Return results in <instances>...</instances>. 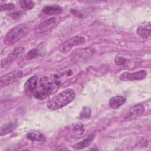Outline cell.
Listing matches in <instances>:
<instances>
[{"instance_id": "obj_17", "label": "cell", "mask_w": 151, "mask_h": 151, "mask_svg": "<svg viewBox=\"0 0 151 151\" xmlns=\"http://www.w3.org/2000/svg\"><path fill=\"white\" fill-rule=\"evenodd\" d=\"M94 52V49L91 48H86L84 49H79L75 50L74 53H76L75 57H86L91 56Z\"/></svg>"}, {"instance_id": "obj_15", "label": "cell", "mask_w": 151, "mask_h": 151, "mask_svg": "<svg viewBox=\"0 0 151 151\" xmlns=\"http://www.w3.org/2000/svg\"><path fill=\"white\" fill-rule=\"evenodd\" d=\"M137 34L143 39H147L150 37V24L147 26H141L137 29Z\"/></svg>"}, {"instance_id": "obj_8", "label": "cell", "mask_w": 151, "mask_h": 151, "mask_svg": "<svg viewBox=\"0 0 151 151\" xmlns=\"http://www.w3.org/2000/svg\"><path fill=\"white\" fill-rule=\"evenodd\" d=\"M146 71L143 70L134 73L124 72L120 74L119 78L122 81H135L143 80L146 77Z\"/></svg>"}, {"instance_id": "obj_10", "label": "cell", "mask_w": 151, "mask_h": 151, "mask_svg": "<svg viewBox=\"0 0 151 151\" xmlns=\"http://www.w3.org/2000/svg\"><path fill=\"white\" fill-rule=\"evenodd\" d=\"M38 87V76L34 75L29 78L24 84V90L27 94H33Z\"/></svg>"}, {"instance_id": "obj_24", "label": "cell", "mask_w": 151, "mask_h": 151, "mask_svg": "<svg viewBox=\"0 0 151 151\" xmlns=\"http://www.w3.org/2000/svg\"><path fill=\"white\" fill-rule=\"evenodd\" d=\"M22 13L20 11H16V12H14L11 14H10V15L12 17V18L16 19L18 18H19L21 15Z\"/></svg>"}, {"instance_id": "obj_21", "label": "cell", "mask_w": 151, "mask_h": 151, "mask_svg": "<svg viewBox=\"0 0 151 151\" xmlns=\"http://www.w3.org/2000/svg\"><path fill=\"white\" fill-rule=\"evenodd\" d=\"M15 6L14 4L12 3H8L5 4L4 5H2L1 6V11H11L12 10L15 8Z\"/></svg>"}, {"instance_id": "obj_23", "label": "cell", "mask_w": 151, "mask_h": 151, "mask_svg": "<svg viewBox=\"0 0 151 151\" xmlns=\"http://www.w3.org/2000/svg\"><path fill=\"white\" fill-rule=\"evenodd\" d=\"M126 63V59L122 56H117L115 58V63L117 65H123Z\"/></svg>"}, {"instance_id": "obj_16", "label": "cell", "mask_w": 151, "mask_h": 151, "mask_svg": "<svg viewBox=\"0 0 151 151\" xmlns=\"http://www.w3.org/2000/svg\"><path fill=\"white\" fill-rule=\"evenodd\" d=\"M94 139V135H90L80 142L74 145V147L76 149H82L88 147Z\"/></svg>"}, {"instance_id": "obj_12", "label": "cell", "mask_w": 151, "mask_h": 151, "mask_svg": "<svg viewBox=\"0 0 151 151\" xmlns=\"http://www.w3.org/2000/svg\"><path fill=\"white\" fill-rule=\"evenodd\" d=\"M18 126V123L16 121L10 122L2 126L0 128V136H2L12 132Z\"/></svg>"}, {"instance_id": "obj_9", "label": "cell", "mask_w": 151, "mask_h": 151, "mask_svg": "<svg viewBox=\"0 0 151 151\" xmlns=\"http://www.w3.org/2000/svg\"><path fill=\"white\" fill-rule=\"evenodd\" d=\"M145 111L144 106L141 104H136L131 107L124 116V120L130 121L140 116Z\"/></svg>"}, {"instance_id": "obj_3", "label": "cell", "mask_w": 151, "mask_h": 151, "mask_svg": "<svg viewBox=\"0 0 151 151\" xmlns=\"http://www.w3.org/2000/svg\"><path fill=\"white\" fill-rule=\"evenodd\" d=\"M54 85L52 81L48 77L44 76L41 78L39 87L33 95L38 100H44L52 93Z\"/></svg>"}, {"instance_id": "obj_5", "label": "cell", "mask_w": 151, "mask_h": 151, "mask_svg": "<svg viewBox=\"0 0 151 151\" xmlns=\"http://www.w3.org/2000/svg\"><path fill=\"white\" fill-rule=\"evenodd\" d=\"M86 42V39L83 36L77 35L63 42L59 47V51L61 53H67L74 46L83 44Z\"/></svg>"}, {"instance_id": "obj_20", "label": "cell", "mask_w": 151, "mask_h": 151, "mask_svg": "<svg viewBox=\"0 0 151 151\" xmlns=\"http://www.w3.org/2000/svg\"><path fill=\"white\" fill-rule=\"evenodd\" d=\"M73 130L77 134H82L84 132V127L81 123H75L73 125Z\"/></svg>"}, {"instance_id": "obj_14", "label": "cell", "mask_w": 151, "mask_h": 151, "mask_svg": "<svg viewBox=\"0 0 151 151\" xmlns=\"http://www.w3.org/2000/svg\"><path fill=\"white\" fill-rule=\"evenodd\" d=\"M126 101V99L121 96H117L110 99L109 105L113 109H116L123 105Z\"/></svg>"}, {"instance_id": "obj_22", "label": "cell", "mask_w": 151, "mask_h": 151, "mask_svg": "<svg viewBox=\"0 0 151 151\" xmlns=\"http://www.w3.org/2000/svg\"><path fill=\"white\" fill-rule=\"evenodd\" d=\"M38 55V50L36 48H34L29 51V52L27 54L26 58L28 60H29L37 57Z\"/></svg>"}, {"instance_id": "obj_7", "label": "cell", "mask_w": 151, "mask_h": 151, "mask_svg": "<svg viewBox=\"0 0 151 151\" xmlns=\"http://www.w3.org/2000/svg\"><path fill=\"white\" fill-rule=\"evenodd\" d=\"M57 19L52 17L44 20L37 25L34 28V32L37 34H44L50 31L55 25Z\"/></svg>"}, {"instance_id": "obj_1", "label": "cell", "mask_w": 151, "mask_h": 151, "mask_svg": "<svg viewBox=\"0 0 151 151\" xmlns=\"http://www.w3.org/2000/svg\"><path fill=\"white\" fill-rule=\"evenodd\" d=\"M76 94L72 88H67L51 97L47 103V107L50 110L60 109L72 102Z\"/></svg>"}, {"instance_id": "obj_19", "label": "cell", "mask_w": 151, "mask_h": 151, "mask_svg": "<svg viewBox=\"0 0 151 151\" xmlns=\"http://www.w3.org/2000/svg\"><path fill=\"white\" fill-rule=\"evenodd\" d=\"M91 116V110L87 107H84L80 112V119H86L90 117Z\"/></svg>"}, {"instance_id": "obj_2", "label": "cell", "mask_w": 151, "mask_h": 151, "mask_svg": "<svg viewBox=\"0 0 151 151\" xmlns=\"http://www.w3.org/2000/svg\"><path fill=\"white\" fill-rule=\"evenodd\" d=\"M29 29L27 25L21 24L10 29L4 38V43L7 45H12L25 37L28 33Z\"/></svg>"}, {"instance_id": "obj_4", "label": "cell", "mask_w": 151, "mask_h": 151, "mask_svg": "<svg viewBox=\"0 0 151 151\" xmlns=\"http://www.w3.org/2000/svg\"><path fill=\"white\" fill-rule=\"evenodd\" d=\"M25 49L22 46L17 47L15 48L7 56L2 60L1 62V67L2 68H7L11 65L14 61L20 58L24 52Z\"/></svg>"}, {"instance_id": "obj_18", "label": "cell", "mask_w": 151, "mask_h": 151, "mask_svg": "<svg viewBox=\"0 0 151 151\" xmlns=\"http://www.w3.org/2000/svg\"><path fill=\"white\" fill-rule=\"evenodd\" d=\"M21 7L25 10H29L34 8V2L31 0H21L19 1Z\"/></svg>"}, {"instance_id": "obj_11", "label": "cell", "mask_w": 151, "mask_h": 151, "mask_svg": "<svg viewBox=\"0 0 151 151\" xmlns=\"http://www.w3.org/2000/svg\"><path fill=\"white\" fill-rule=\"evenodd\" d=\"M26 137L29 140L37 142H44L46 139V137L44 133L36 130L29 132L27 134Z\"/></svg>"}, {"instance_id": "obj_6", "label": "cell", "mask_w": 151, "mask_h": 151, "mask_svg": "<svg viewBox=\"0 0 151 151\" xmlns=\"http://www.w3.org/2000/svg\"><path fill=\"white\" fill-rule=\"evenodd\" d=\"M22 71L15 70L1 76L0 79L1 87L10 85L15 82L22 77Z\"/></svg>"}, {"instance_id": "obj_13", "label": "cell", "mask_w": 151, "mask_h": 151, "mask_svg": "<svg viewBox=\"0 0 151 151\" xmlns=\"http://www.w3.org/2000/svg\"><path fill=\"white\" fill-rule=\"evenodd\" d=\"M62 11H63L62 8L57 5H47L45 6L42 10L43 13L48 15H58L60 13H61Z\"/></svg>"}]
</instances>
